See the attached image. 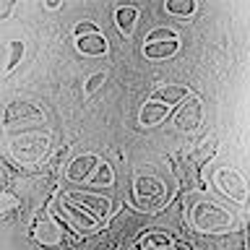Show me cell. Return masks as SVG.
<instances>
[{"label":"cell","instance_id":"2e32d148","mask_svg":"<svg viewBox=\"0 0 250 250\" xmlns=\"http://www.w3.org/2000/svg\"><path fill=\"white\" fill-rule=\"evenodd\" d=\"M115 183V172L109 164H97L94 169V177H91V185H112Z\"/></svg>","mask_w":250,"mask_h":250},{"label":"cell","instance_id":"8992f818","mask_svg":"<svg viewBox=\"0 0 250 250\" xmlns=\"http://www.w3.org/2000/svg\"><path fill=\"white\" fill-rule=\"evenodd\" d=\"M136 198L141 203H151L162 198V180L156 177H138L136 180Z\"/></svg>","mask_w":250,"mask_h":250},{"label":"cell","instance_id":"6da1fadb","mask_svg":"<svg viewBox=\"0 0 250 250\" xmlns=\"http://www.w3.org/2000/svg\"><path fill=\"white\" fill-rule=\"evenodd\" d=\"M190 224L198 232H227V229L234 227V219H232V214H227L222 206H216V203L198 201L193 206Z\"/></svg>","mask_w":250,"mask_h":250},{"label":"cell","instance_id":"30bf717a","mask_svg":"<svg viewBox=\"0 0 250 250\" xmlns=\"http://www.w3.org/2000/svg\"><path fill=\"white\" fill-rule=\"evenodd\" d=\"M177 47H180L177 39H167V42H151V44L144 47V55H146V58H154V60L172 58V55L177 52Z\"/></svg>","mask_w":250,"mask_h":250},{"label":"cell","instance_id":"4fadbf2b","mask_svg":"<svg viewBox=\"0 0 250 250\" xmlns=\"http://www.w3.org/2000/svg\"><path fill=\"white\" fill-rule=\"evenodd\" d=\"M188 97V89L183 86H164V89H156L154 91V102H162V104H177Z\"/></svg>","mask_w":250,"mask_h":250},{"label":"cell","instance_id":"e0dca14e","mask_svg":"<svg viewBox=\"0 0 250 250\" xmlns=\"http://www.w3.org/2000/svg\"><path fill=\"white\" fill-rule=\"evenodd\" d=\"M172 242L175 240H169L167 234H159V232H151L146 237H141V245L144 248H172Z\"/></svg>","mask_w":250,"mask_h":250},{"label":"cell","instance_id":"7a4b0ae2","mask_svg":"<svg viewBox=\"0 0 250 250\" xmlns=\"http://www.w3.org/2000/svg\"><path fill=\"white\" fill-rule=\"evenodd\" d=\"M216 185L222 188V190L229 195L232 201L245 203V198H248V185H245V180L240 177V172H234V169H229V167L216 169Z\"/></svg>","mask_w":250,"mask_h":250},{"label":"cell","instance_id":"277c9868","mask_svg":"<svg viewBox=\"0 0 250 250\" xmlns=\"http://www.w3.org/2000/svg\"><path fill=\"white\" fill-rule=\"evenodd\" d=\"M13 151L21 156V159H31L37 162L39 156L47 151V136L42 133H34V136H21L13 141Z\"/></svg>","mask_w":250,"mask_h":250},{"label":"cell","instance_id":"cb8c5ba5","mask_svg":"<svg viewBox=\"0 0 250 250\" xmlns=\"http://www.w3.org/2000/svg\"><path fill=\"white\" fill-rule=\"evenodd\" d=\"M11 8H13V3L8 0V3H5V8H3V16H8V13H11Z\"/></svg>","mask_w":250,"mask_h":250},{"label":"cell","instance_id":"5bb4252c","mask_svg":"<svg viewBox=\"0 0 250 250\" xmlns=\"http://www.w3.org/2000/svg\"><path fill=\"white\" fill-rule=\"evenodd\" d=\"M115 19H117V29H120L125 37H130V34H133V29H136V8H133V5L117 8Z\"/></svg>","mask_w":250,"mask_h":250},{"label":"cell","instance_id":"ba28073f","mask_svg":"<svg viewBox=\"0 0 250 250\" xmlns=\"http://www.w3.org/2000/svg\"><path fill=\"white\" fill-rule=\"evenodd\" d=\"M65 195L73 198L76 203L89 206L94 216H107L109 214V201L104 198V195H94V193H65Z\"/></svg>","mask_w":250,"mask_h":250},{"label":"cell","instance_id":"52a82bcc","mask_svg":"<svg viewBox=\"0 0 250 250\" xmlns=\"http://www.w3.org/2000/svg\"><path fill=\"white\" fill-rule=\"evenodd\" d=\"M167 112H169V107L162 104V102H146L138 112V123L144 125V128H154L156 123H162L164 117H167Z\"/></svg>","mask_w":250,"mask_h":250},{"label":"cell","instance_id":"d6986e66","mask_svg":"<svg viewBox=\"0 0 250 250\" xmlns=\"http://www.w3.org/2000/svg\"><path fill=\"white\" fill-rule=\"evenodd\" d=\"M21 55H23V42H11V55H8V65H5V70L11 73V70L19 65V60H21Z\"/></svg>","mask_w":250,"mask_h":250},{"label":"cell","instance_id":"ac0fdd59","mask_svg":"<svg viewBox=\"0 0 250 250\" xmlns=\"http://www.w3.org/2000/svg\"><path fill=\"white\" fill-rule=\"evenodd\" d=\"M167 11L169 13H177V16H190L195 11V3H193V0H169Z\"/></svg>","mask_w":250,"mask_h":250},{"label":"cell","instance_id":"603a6c76","mask_svg":"<svg viewBox=\"0 0 250 250\" xmlns=\"http://www.w3.org/2000/svg\"><path fill=\"white\" fill-rule=\"evenodd\" d=\"M76 37H86V34H97V26H94L91 21H81V23H76Z\"/></svg>","mask_w":250,"mask_h":250},{"label":"cell","instance_id":"7c38bea8","mask_svg":"<svg viewBox=\"0 0 250 250\" xmlns=\"http://www.w3.org/2000/svg\"><path fill=\"white\" fill-rule=\"evenodd\" d=\"M62 206L68 208V214L73 216V219H76V222L81 224V227H86V229H94V227H97V219H94L91 214H86V211H83L81 206H78V203H76L73 198H68V195H62Z\"/></svg>","mask_w":250,"mask_h":250},{"label":"cell","instance_id":"9a60e30c","mask_svg":"<svg viewBox=\"0 0 250 250\" xmlns=\"http://www.w3.org/2000/svg\"><path fill=\"white\" fill-rule=\"evenodd\" d=\"M16 117H42V112L39 109H34L29 104V102H13L11 107H8V115H5V123L11 125Z\"/></svg>","mask_w":250,"mask_h":250},{"label":"cell","instance_id":"8fae6325","mask_svg":"<svg viewBox=\"0 0 250 250\" xmlns=\"http://www.w3.org/2000/svg\"><path fill=\"white\" fill-rule=\"evenodd\" d=\"M37 240L44 242V245L60 242V232H58V224L52 222V216H42V222L37 224Z\"/></svg>","mask_w":250,"mask_h":250},{"label":"cell","instance_id":"9c48e42d","mask_svg":"<svg viewBox=\"0 0 250 250\" xmlns=\"http://www.w3.org/2000/svg\"><path fill=\"white\" fill-rule=\"evenodd\" d=\"M78 50L83 55H104L107 52V39L102 34H86V37H78L76 39Z\"/></svg>","mask_w":250,"mask_h":250},{"label":"cell","instance_id":"44dd1931","mask_svg":"<svg viewBox=\"0 0 250 250\" xmlns=\"http://www.w3.org/2000/svg\"><path fill=\"white\" fill-rule=\"evenodd\" d=\"M214 151H216V141H211V144L206 141V144H203V146L198 148V154L193 156V162H195V164H203V162H206V159H208V156L214 154Z\"/></svg>","mask_w":250,"mask_h":250},{"label":"cell","instance_id":"ffe728a7","mask_svg":"<svg viewBox=\"0 0 250 250\" xmlns=\"http://www.w3.org/2000/svg\"><path fill=\"white\" fill-rule=\"evenodd\" d=\"M167 39H177V34L172 29H154L151 34L146 37V44H151V42H167Z\"/></svg>","mask_w":250,"mask_h":250},{"label":"cell","instance_id":"3957f363","mask_svg":"<svg viewBox=\"0 0 250 250\" xmlns=\"http://www.w3.org/2000/svg\"><path fill=\"white\" fill-rule=\"evenodd\" d=\"M175 125L180 133H193L201 125V99L198 97H185V104L175 115Z\"/></svg>","mask_w":250,"mask_h":250},{"label":"cell","instance_id":"5b68a950","mask_svg":"<svg viewBox=\"0 0 250 250\" xmlns=\"http://www.w3.org/2000/svg\"><path fill=\"white\" fill-rule=\"evenodd\" d=\"M97 164H99V159H97L94 154L78 156V159H73V162H70V167H68V180H73V183H81V180L91 177V172L97 169Z\"/></svg>","mask_w":250,"mask_h":250},{"label":"cell","instance_id":"7402d4cb","mask_svg":"<svg viewBox=\"0 0 250 250\" xmlns=\"http://www.w3.org/2000/svg\"><path fill=\"white\" fill-rule=\"evenodd\" d=\"M104 78H107L104 73H94V76H89V81H86L83 91H86V94H94V91H97L102 83H104Z\"/></svg>","mask_w":250,"mask_h":250}]
</instances>
